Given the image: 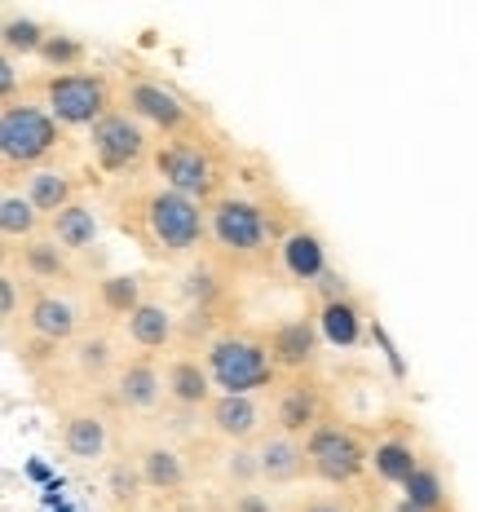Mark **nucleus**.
Listing matches in <instances>:
<instances>
[{
	"label": "nucleus",
	"instance_id": "nucleus-1",
	"mask_svg": "<svg viewBox=\"0 0 477 512\" xmlns=\"http://www.w3.org/2000/svg\"><path fill=\"white\" fill-rule=\"evenodd\" d=\"M115 208H120L115 212L120 230L133 234L137 248L151 256V261L186 265L208 243V204H195V199L159 186V181L142 190H129V199H120Z\"/></svg>",
	"mask_w": 477,
	"mask_h": 512
},
{
	"label": "nucleus",
	"instance_id": "nucleus-2",
	"mask_svg": "<svg viewBox=\"0 0 477 512\" xmlns=\"http://www.w3.org/2000/svg\"><path fill=\"white\" fill-rule=\"evenodd\" d=\"M274 243H279L274 239V221L261 199L226 190L217 204H208V248L226 270H257V265L270 261Z\"/></svg>",
	"mask_w": 477,
	"mask_h": 512
},
{
	"label": "nucleus",
	"instance_id": "nucleus-3",
	"mask_svg": "<svg viewBox=\"0 0 477 512\" xmlns=\"http://www.w3.org/2000/svg\"><path fill=\"white\" fill-rule=\"evenodd\" d=\"M204 362L212 371L217 393H248L257 398L261 389H279L283 371L274 367V354L265 345V332H248V327H226L204 345Z\"/></svg>",
	"mask_w": 477,
	"mask_h": 512
},
{
	"label": "nucleus",
	"instance_id": "nucleus-4",
	"mask_svg": "<svg viewBox=\"0 0 477 512\" xmlns=\"http://www.w3.org/2000/svg\"><path fill=\"white\" fill-rule=\"evenodd\" d=\"M62 151V124L49 115L45 102H5L0 106V164H5V177L14 173H36V168H49V159Z\"/></svg>",
	"mask_w": 477,
	"mask_h": 512
},
{
	"label": "nucleus",
	"instance_id": "nucleus-5",
	"mask_svg": "<svg viewBox=\"0 0 477 512\" xmlns=\"http://www.w3.org/2000/svg\"><path fill=\"white\" fill-rule=\"evenodd\" d=\"M151 168L159 186L177 190V195L195 199V204H217L226 195V159L204 133L182 137V142H159Z\"/></svg>",
	"mask_w": 477,
	"mask_h": 512
},
{
	"label": "nucleus",
	"instance_id": "nucleus-6",
	"mask_svg": "<svg viewBox=\"0 0 477 512\" xmlns=\"http://www.w3.org/2000/svg\"><path fill=\"white\" fill-rule=\"evenodd\" d=\"M120 106L133 120H142L155 137H164V142H182V137L204 133V120H199V111L190 106V98H182V93L164 80H151V76L124 80Z\"/></svg>",
	"mask_w": 477,
	"mask_h": 512
},
{
	"label": "nucleus",
	"instance_id": "nucleus-7",
	"mask_svg": "<svg viewBox=\"0 0 477 512\" xmlns=\"http://www.w3.org/2000/svg\"><path fill=\"white\" fill-rule=\"evenodd\" d=\"M40 102L62 128H93L115 111V89L102 71H62L40 80Z\"/></svg>",
	"mask_w": 477,
	"mask_h": 512
},
{
	"label": "nucleus",
	"instance_id": "nucleus-8",
	"mask_svg": "<svg viewBox=\"0 0 477 512\" xmlns=\"http://www.w3.org/2000/svg\"><path fill=\"white\" fill-rule=\"evenodd\" d=\"M155 133L142 120H133L124 106H115L102 124L89 128V159L106 177H133L155 159Z\"/></svg>",
	"mask_w": 477,
	"mask_h": 512
},
{
	"label": "nucleus",
	"instance_id": "nucleus-9",
	"mask_svg": "<svg viewBox=\"0 0 477 512\" xmlns=\"http://www.w3.org/2000/svg\"><path fill=\"white\" fill-rule=\"evenodd\" d=\"M305 460H310V477H318L323 486H354L371 468V446H363V437L349 429V424L327 415L305 437Z\"/></svg>",
	"mask_w": 477,
	"mask_h": 512
},
{
	"label": "nucleus",
	"instance_id": "nucleus-10",
	"mask_svg": "<svg viewBox=\"0 0 477 512\" xmlns=\"http://www.w3.org/2000/svg\"><path fill=\"white\" fill-rule=\"evenodd\" d=\"M23 327H27L31 340H40V345H49V349H71L84 332H89V327H84L80 301L67 292H58V287H36V292L27 296Z\"/></svg>",
	"mask_w": 477,
	"mask_h": 512
},
{
	"label": "nucleus",
	"instance_id": "nucleus-11",
	"mask_svg": "<svg viewBox=\"0 0 477 512\" xmlns=\"http://www.w3.org/2000/svg\"><path fill=\"white\" fill-rule=\"evenodd\" d=\"M327 393L314 376H288L274 389V402H270V420H274V433H288V437H310L318 424L327 420Z\"/></svg>",
	"mask_w": 477,
	"mask_h": 512
},
{
	"label": "nucleus",
	"instance_id": "nucleus-12",
	"mask_svg": "<svg viewBox=\"0 0 477 512\" xmlns=\"http://www.w3.org/2000/svg\"><path fill=\"white\" fill-rule=\"evenodd\" d=\"M204 424L212 437H221L226 446H257L265 433L274 429L270 411L248 393H217L204 411Z\"/></svg>",
	"mask_w": 477,
	"mask_h": 512
},
{
	"label": "nucleus",
	"instance_id": "nucleus-13",
	"mask_svg": "<svg viewBox=\"0 0 477 512\" xmlns=\"http://www.w3.org/2000/svg\"><path fill=\"white\" fill-rule=\"evenodd\" d=\"M265 345H270L274 367L283 371V380H288V376H314L318 349H323L318 318H305V314L283 318V323H274L270 332H265Z\"/></svg>",
	"mask_w": 477,
	"mask_h": 512
},
{
	"label": "nucleus",
	"instance_id": "nucleus-14",
	"mask_svg": "<svg viewBox=\"0 0 477 512\" xmlns=\"http://www.w3.org/2000/svg\"><path fill=\"white\" fill-rule=\"evenodd\" d=\"M164 389H168V402L177 411H190V415H204L208 402L217 398V384H212V371L204 358H195L190 349H173L164 362Z\"/></svg>",
	"mask_w": 477,
	"mask_h": 512
},
{
	"label": "nucleus",
	"instance_id": "nucleus-15",
	"mask_svg": "<svg viewBox=\"0 0 477 512\" xmlns=\"http://www.w3.org/2000/svg\"><path fill=\"white\" fill-rule=\"evenodd\" d=\"M106 389H111L115 407H124V411H155L159 402L168 398V389H164V367H159L151 354L124 358V367L115 371V380L106 384Z\"/></svg>",
	"mask_w": 477,
	"mask_h": 512
},
{
	"label": "nucleus",
	"instance_id": "nucleus-16",
	"mask_svg": "<svg viewBox=\"0 0 477 512\" xmlns=\"http://www.w3.org/2000/svg\"><path fill=\"white\" fill-rule=\"evenodd\" d=\"M58 442L80 464L106 460V451H111V420L98 407H71L58 420Z\"/></svg>",
	"mask_w": 477,
	"mask_h": 512
},
{
	"label": "nucleus",
	"instance_id": "nucleus-17",
	"mask_svg": "<svg viewBox=\"0 0 477 512\" xmlns=\"http://www.w3.org/2000/svg\"><path fill=\"white\" fill-rule=\"evenodd\" d=\"M5 256L18 265V270H23V279L36 283V287H58V283H71V279H76L71 252L58 248L49 234H40V239L23 243V248H5Z\"/></svg>",
	"mask_w": 477,
	"mask_h": 512
},
{
	"label": "nucleus",
	"instance_id": "nucleus-18",
	"mask_svg": "<svg viewBox=\"0 0 477 512\" xmlns=\"http://www.w3.org/2000/svg\"><path fill=\"white\" fill-rule=\"evenodd\" d=\"M177 296L186 301V309H208V314H217L230 296V270L217 256H195V261L182 265Z\"/></svg>",
	"mask_w": 477,
	"mask_h": 512
},
{
	"label": "nucleus",
	"instance_id": "nucleus-19",
	"mask_svg": "<svg viewBox=\"0 0 477 512\" xmlns=\"http://www.w3.org/2000/svg\"><path fill=\"white\" fill-rule=\"evenodd\" d=\"M124 336L133 340V349H142V354H159V349H173L177 340H182V318L173 314L159 296H146L142 309L124 323Z\"/></svg>",
	"mask_w": 477,
	"mask_h": 512
},
{
	"label": "nucleus",
	"instance_id": "nucleus-20",
	"mask_svg": "<svg viewBox=\"0 0 477 512\" xmlns=\"http://www.w3.org/2000/svg\"><path fill=\"white\" fill-rule=\"evenodd\" d=\"M133 460H137V473H142V482L146 490H159V495H177V490H186L190 482V464H186V455L177 451L173 442H142L133 451Z\"/></svg>",
	"mask_w": 477,
	"mask_h": 512
},
{
	"label": "nucleus",
	"instance_id": "nucleus-21",
	"mask_svg": "<svg viewBox=\"0 0 477 512\" xmlns=\"http://www.w3.org/2000/svg\"><path fill=\"white\" fill-rule=\"evenodd\" d=\"M257 460H261V482L265 486H292L310 473V460H305V442L288 433H265L257 442Z\"/></svg>",
	"mask_w": 477,
	"mask_h": 512
},
{
	"label": "nucleus",
	"instance_id": "nucleus-22",
	"mask_svg": "<svg viewBox=\"0 0 477 512\" xmlns=\"http://www.w3.org/2000/svg\"><path fill=\"white\" fill-rule=\"evenodd\" d=\"M279 261H283V270H288L296 283H314L318 287L327 274H332L323 239H318L314 230H305V226H296V230H288L279 239Z\"/></svg>",
	"mask_w": 477,
	"mask_h": 512
},
{
	"label": "nucleus",
	"instance_id": "nucleus-23",
	"mask_svg": "<svg viewBox=\"0 0 477 512\" xmlns=\"http://www.w3.org/2000/svg\"><path fill=\"white\" fill-rule=\"evenodd\" d=\"M67 358H71V371H76L84 384H111L115 371L124 367L120 345H115L106 332H84L76 345L67 349Z\"/></svg>",
	"mask_w": 477,
	"mask_h": 512
},
{
	"label": "nucleus",
	"instance_id": "nucleus-24",
	"mask_svg": "<svg viewBox=\"0 0 477 512\" xmlns=\"http://www.w3.org/2000/svg\"><path fill=\"white\" fill-rule=\"evenodd\" d=\"M102 234V221H98V208L76 199L71 208H62L58 217H49V239L58 243V248H67L71 256H84L93 252V243H98Z\"/></svg>",
	"mask_w": 477,
	"mask_h": 512
},
{
	"label": "nucleus",
	"instance_id": "nucleus-25",
	"mask_svg": "<svg viewBox=\"0 0 477 512\" xmlns=\"http://www.w3.org/2000/svg\"><path fill=\"white\" fill-rule=\"evenodd\" d=\"M23 195L36 204L40 217H58L62 208L76 204V173H67V168L49 164V168H36V173L23 177Z\"/></svg>",
	"mask_w": 477,
	"mask_h": 512
},
{
	"label": "nucleus",
	"instance_id": "nucleus-26",
	"mask_svg": "<svg viewBox=\"0 0 477 512\" xmlns=\"http://www.w3.org/2000/svg\"><path fill=\"white\" fill-rule=\"evenodd\" d=\"M318 332H323V345L336 349H354L367 332V314L354 296H341V301H323L318 305Z\"/></svg>",
	"mask_w": 477,
	"mask_h": 512
},
{
	"label": "nucleus",
	"instance_id": "nucleus-27",
	"mask_svg": "<svg viewBox=\"0 0 477 512\" xmlns=\"http://www.w3.org/2000/svg\"><path fill=\"white\" fill-rule=\"evenodd\" d=\"M420 451H416V442L411 437H380L376 446H371V473L380 477L385 486H407L411 477H416V468H420Z\"/></svg>",
	"mask_w": 477,
	"mask_h": 512
},
{
	"label": "nucleus",
	"instance_id": "nucleus-28",
	"mask_svg": "<svg viewBox=\"0 0 477 512\" xmlns=\"http://www.w3.org/2000/svg\"><path fill=\"white\" fill-rule=\"evenodd\" d=\"M93 301H98V309L106 318L129 323L146 301V279L142 274H102V279L93 283Z\"/></svg>",
	"mask_w": 477,
	"mask_h": 512
},
{
	"label": "nucleus",
	"instance_id": "nucleus-29",
	"mask_svg": "<svg viewBox=\"0 0 477 512\" xmlns=\"http://www.w3.org/2000/svg\"><path fill=\"white\" fill-rule=\"evenodd\" d=\"M40 226H45V217L36 212V204H31L23 190L5 186V195H0V239L31 243V239H40Z\"/></svg>",
	"mask_w": 477,
	"mask_h": 512
},
{
	"label": "nucleus",
	"instance_id": "nucleus-30",
	"mask_svg": "<svg viewBox=\"0 0 477 512\" xmlns=\"http://www.w3.org/2000/svg\"><path fill=\"white\" fill-rule=\"evenodd\" d=\"M45 40H49V27L45 23H36V18H18V14H9L5 23H0V49L5 53H23V58H40V49H45Z\"/></svg>",
	"mask_w": 477,
	"mask_h": 512
},
{
	"label": "nucleus",
	"instance_id": "nucleus-31",
	"mask_svg": "<svg viewBox=\"0 0 477 512\" xmlns=\"http://www.w3.org/2000/svg\"><path fill=\"white\" fill-rule=\"evenodd\" d=\"M402 499H407L411 508H420V512H442V508H447V482H442L438 464L424 460L416 468V477L402 486Z\"/></svg>",
	"mask_w": 477,
	"mask_h": 512
},
{
	"label": "nucleus",
	"instance_id": "nucleus-32",
	"mask_svg": "<svg viewBox=\"0 0 477 512\" xmlns=\"http://www.w3.org/2000/svg\"><path fill=\"white\" fill-rule=\"evenodd\" d=\"M146 490L142 473H137V460L133 455H124V460H111L106 464V499H111L115 508H129L137 504V495Z\"/></svg>",
	"mask_w": 477,
	"mask_h": 512
},
{
	"label": "nucleus",
	"instance_id": "nucleus-33",
	"mask_svg": "<svg viewBox=\"0 0 477 512\" xmlns=\"http://www.w3.org/2000/svg\"><path fill=\"white\" fill-rule=\"evenodd\" d=\"M40 62L49 67V76H62V71H84V40L67 36V31H49L45 49H40Z\"/></svg>",
	"mask_w": 477,
	"mask_h": 512
},
{
	"label": "nucleus",
	"instance_id": "nucleus-34",
	"mask_svg": "<svg viewBox=\"0 0 477 512\" xmlns=\"http://www.w3.org/2000/svg\"><path fill=\"white\" fill-rule=\"evenodd\" d=\"M221 477L230 482V490H248L261 482V460H257V446H226L221 455Z\"/></svg>",
	"mask_w": 477,
	"mask_h": 512
},
{
	"label": "nucleus",
	"instance_id": "nucleus-35",
	"mask_svg": "<svg viewBox=\"0 0 477 512\" xmlns=\"http://www.w3.org/2000/svg\"><path fill=\"white\" fill-rule=\"evenodd\" d=\"M18 265L5 256V270H0V323H5V332H14L18 327V318L27 314V301H23V292H18Z\"/></svg>",
	"mask_w": 477,
	"mask_h": 512
},
{
	"label": "nucleus",
	"instance_id": "nucleus-36",
	"mask_svg": "<svg viewBox=\"0 0 477 512\" xmlns=\"http://www.w3.org/2000/svg\"><path fill=\"white\" fill-rule=\"evenodd\" d=\"M230 512H279V508L261 486H248V490H230Z\"/></svg>",
	"mask_w": 477,
	"mask_h": 512
},
{
	"label": "nucleus",
	"instance_id": "nucleus-37",
	"mask_svg": "<svg viewBox=\"0 0 477 512\" xmlns=\"http://www.w3.org/2000/svg\"><path fill=\"white\" fill-rule=\"evenodd\" d=\"M0 93H5V102H18V58L14 53H0Z\"/></svg>",
	"mask_w": 477,
	"mask_h": 512
},
{
	"label": "nucleus",
	"instance_id": "nucleus-38",
	"mask_svg": "<svg viewBox=\"0 0 477 512\" xmlns=\"http://www.w3.org/2000/svg\"><path fill=\"white\" fill-rule=\"evenodd\" d=\"M296 512H349L341 499H305V504H296Z\"/></svg>",
	"mask_w": 477,
	"mask_h": 512
},
{
	"label": "nucleus",
	"instance_id": "nucleus-39",
	"mask_svg": "<svg viewBox=\"0 0 477 512\" xmlns=\"http://www.w3.org/2000/svg\"><path fill=\"white\" fill-rule=\"evenodd\" d=\"M394 512H420V508H411L407 499H398V504H394Z\"/></svg>",
	"mask_w": 477,
	"mask_h": 512
},
{
	"label": "nucleus",
	"instance_id": "nucleus-40",
	"mask_svg": "<svg viewBox=\"0 0 477 512\" xmlns=\"http://www.w3.org/2000/svg\"><path fill=\"white\" fill-rule=\"evenodd\" d=\"M137 512H151V508H137Z\"/></svg>",
	"mask_w": 477,
	"mask_h": 512
}]
</instances>
